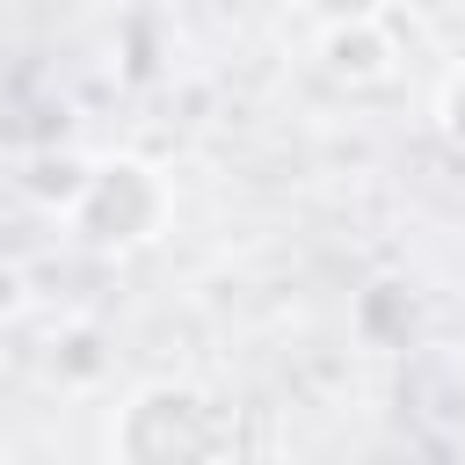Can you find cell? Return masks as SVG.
<instances>
[{
	"label": "cell",
	"mask_w": 465,
	"mask_h": 465,
	"mask_svg": "<svg viewBox=\"0 0 465 465\" xmlns=\"http://www.w3.org/2000/svg\"><path fill=\"white\" fill-rule=\"evenodd\" d=\"M124 421H160V436H138L124 458H203V450H225L232 443V421L196 400L189 385H153L124 407Z\"/></svg>",
	"instance_id": "obj_1"
},
{
	"label": "cell",
	"mask_w": 465,
	"mask_h": 465,
	"mask_svg": "<svg viewBox=\"0 0 465 465\" xmlns=\"http://www.w3.org/2000/svg\"><path fill=\"white\" fill-rule=\"evenodd\" d=\"M443 124H450V138L465 145V73H450V87H443Z\"/></svg>",
	"instance_id": "obj_2"
}]
</instances>
